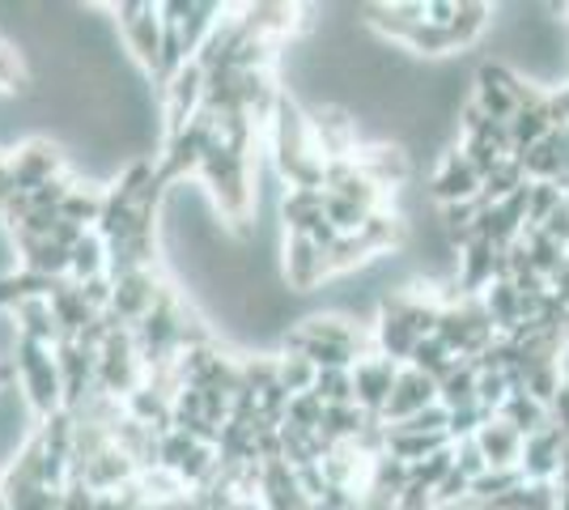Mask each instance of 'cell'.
<instances>
[{"label":"cell","instance_id":"27","mask_svg":"<svg viewBox=\"0 0 569 510\" xmlns=\"http://www.w3.org/2000/svg\"><path fill=\"white\" fill-rule=\"evenodd\" d=\"M315 396L332 409V404H357V383L353 370H319L315 379Z\"/></svg>","mask_w":569,"mask_h":510},{"label":"cell","instance_id":"26","mask_svg":"<svg viewBox=\"0 0 569 510\" xmlns=\"http://www.w3.org/2000/svg\"><path fill=\"white\" fill-rule=\"evenodd\" d=\"M561 204H566V188L561 183H531L527 188V226H545Z\"/></svg>","mask_w":569,"mask_h":510},{"label":"cell","instance_id":"20","mask_svg":"<svg viewBox=\"0 0 569 510\" xmlns=\"http://www.w3.org/2000/svg\"><path fill=\"white\" fill-rule=\"evenodd\" d=\"M557 507H561L557 481H527V486H519L510 498L493 502L489 510H557Z\"/></svg>","mask_w":569,"mask_h":510},{"label":"cell","instance_id":"1","mask_svg":"<svg viewBox=\"0 0 569 510\" xmlns=\"http://www.w3.org/2000/svg\"><path fill=\"white\" fill-rule=\"evenodd\" d=\"M281 277L293 293L310 298L315 290H323L332 281V264L328 251L319 243H310L307 234H284L281 239Z\"/></svg>","mask_w":569,"mask_h":510},{"label":"cell","instance_id":"6","mask_svg":"<svg viewBox=\"0 0 569 510\" xmlns=\"http://www.w3.org/2000/svg\"><path fill=\"white\" fill-rule=\"evenodd\" d=\"M9 167H13L18 192H34V188H43L48 179L60 174V149L51 141H26L18 149V158H9Z\"/></svg>","mask_w":569,"mask_h":510},{"label":"cell","instance_id":"15","mask_svg":"<svg viewBox=\"0 0 569 510\" xmlns=\"http://www.w3.org/2000/svg\"><path fill=\"white\" fill-rule=\"evenodd\" d=\"M107 256H111V247H107V239L98 234V230H90L81 243L72 247V286H86V281H94V277H107Z\"/></svg>","mask_w":569,"mask_h":510},{"label":"cell","instance_id":"9","mask_svg":"<svg viewBox=\"0 0 569 510\" xmlns=\"http://www.w3.org/2000/svg\"><path fill=\"white\" fill-rule=\"evenodd\" d=\"M375 349H379V358H391L396 366H408L412 362V349L421 344V337L403 323L400 316H391V311H379V319H375Z\"/></svg>","mask_w":569,"mask_h":510},{"label":"cell","instance_id":"2","mask_svg":"<svg viewBox=\"0 0 569 510\" xmlns=\"http://www.w3.org/2000/svg\"><path fill=\"white\" fill-rule=\"evenodd\" d=\"M480 170L468 162V153L455 146L451 153H442V162L429 170V196H433V204L442 209V204H468L480 196Z\"/></svg>","mask_w":569,"mask_h":510},{"label":"cell","instance_id":"35","mask_svg":"<svg viewBox=\"0 0 569 510\" xmlns=\"http://www.w3.org/2000/svg\"><path fill=\"white\" fill-rule=\"evenodd\" d=\"M540 230H545L548 239H557L561 247H569V204H561V209H557Z\"/></svg>","mask_w":569,"mask_h":510},{"label":"cell","instance_id":"22","mask_svg":"<svg viewBox=\"0 0 569 510\" xmlns=\"http://www.w3.org/2000/svg\"><path fill=\"white\" fill-rule=\"evenodd\" d=\"M455 362H459V358H455V353L447 349V344H442V340L426 337L421 344H417V349H412V362H408V366H412V370H421V374H429L433 383H442V379H447V374L455 370Z\"/></svg>","mask_w":569,"mask_h":510},{"label":"cell","instance_id":"37","mask_svg":"<svg viewBox=\"0 0 569 510\" xmlns=\"http://www.w3.org/2000/svg\"><path fill=\"white\" fill-rule=\"evenodd\" d=\"M566 204H569V192H566Z\"/></svg>","mask_w":569,"mask_h":510},{"label":"cell","instance_id":"4","mask_svg":"<svg viewBox=\"0 0 569 510\" xmlns=\"http://www.w3.org/2000/svg\"><path fill=\"white\" fill-rule=\"evenodd\" d=\"M569 434L561 426H548L540 434H531L522 442V477L527 481H557L561 477V451H566Z\"/></svg>","mask_w":569,"mask_h":510},{"label":"cell","instance_id":"3","mask_svg":"<svg viewBox=\"0 0 569 510\" xmlns=\"http://www.w3.org/2000/svg\"><path fill=\"white\" fill-rule=\"evenodd\" d=\"M403 366H396L391 358H361L353 366V383H357V409H366L370 417L387 413V404H391V391H396V379H400Z\"/></svg>","mask_w":569,"mask_h":510},{"label":"cell","instance_id":"23","mask_svg":"<svg viewBox=\"0 0 569 510\" xmlns=\"http://www.w3.org/2000/svg\"><path fill=\"white\" fill-rule=\"evenodd\" d=\"M315 379H319V366L302 358V353H281L277 358V383H281L289 396H307L315 391Z\"/></svg>","mask_w":569,"mask_h":510},{"label":"cell","instance_id":"10","mask_svg":"<svg viewBox=\"0 0 569 510\" xmlns=\"http://www.w3.org/2000/svg\"><path fill=\"white\" fill-rule=\"evenodd\" d=\"M498 22V9L493 4H485V0H459V13H455L451 22V39L459 51H472L480 48V39L493 30Z\"/></svg>","mask_w":569,"mask_h":510},{"label":"cell","instance_id":"25","mask_svg":"<svg viewBox=\"0 0 569 510\" xmlns=\"http://www.w3.org/2000/svg\"><path fill=\"white\" fill-rule=\"evenodd\" d=\"M451 472H455V447H442V451H433L426 460L408 463V481H417V486L426 489H438Z\"/></svg>","mask_w":569,"mask_h":510},{"label":"cell","instance_id":"21","mask_svg":"<svg viewBox=\"0 0 569 510\" xmlns=\"http://www.w3.org/2000/svg\"><path fill=\"white\" fill-rule=\"evenodd\" d=\"M102 209H107V192H98V188H72L64 209H60V218L72 221V226L94 230L98 221H102Z\"/></svg>","mask_w":569,"mask_h":510},{"label":"cell","instance_id":"36","mask_svg":"<svg viewBox=\"0 0 569 510\" xmlns=\"http://www.w3.org/2000/svg\"><path fill=\"white\" fill-rule=\"evenodd\" d=\"M548 290L557 293V298H561V302L569 307V264L561 268V272H552V277H548Z\"/></svg>","mask_w":569,"mask_h":510},{"label":"cell","instance_id":"33","mask_svg":"<svg viewBox=\"0 0 569 510\" xmlns=\"http://www.w3.org/2000/svg\"><path fill=\"white\" fill-rule=\"evenodd\" d=\"M489 421V413L480 409V404H468V409H455L451 413V426H447V438L451 442H463V438H476L480 434V426Z\"/></svg>","mask_w":569,"mask_h":510},{"label":"cell","instance_id":"28","mask_svg":"<svg viewBox=\"0 0 569 510\" xmlns=\"http://www.w3.org/2000/svg\"><path fill=\"white\" fill-rule=\"evenodd\" d=\"M323 400L315 396V391H307V396H293L289 400V417H284V426L289 430H298V434H319V426H323Z\"/></svg>","mask_w":569,"mask_h":510},{"label":"cell","instance_id":"31","mask_svg":"<svg viewBox=\"0 0 569 510\" xmlns=\"http://www.w3.org/2000/svg\"><path fill=\"white\" fill-rule=\"evenodd\" d=\"M447 426H451V413H447L442 404H429L421 413L396 421L391 430H400V434H447Z\"/></svg>","mask_w":569,"mask_h":510},{"label":"cell","instance_id":"24","mask_svg":"<svg viewBox=\"0 0 569 510\" xmlns=\"http://www.w3.org/2000/svg\"><path fill=\"white\" fill-rule=\"evenodd\" d=\"M548 132H552V120H548V102H545V107H531V111H519V116L510 120L515 153H522V149H531V146H540Z\"/></svg>","mask_w":569,"mask_h":510},{"label":"cell","instance_id":"13","mask_svg":"<svg viewBox=\"0 0 569 510\" xmlns=\"http://www.w3.org/2000/svg\"><path fill=\"white\" fill-rule=\"evenodd\" d=\"M480 302H485V311L493 319V328H498V337H510L515 328L522 323V302H519V290L510 286V281H493L489 290L480 293Z\"/></svg>","mask_w":569,"mask_h":510},{"label":"cell","instance_id":"5","mask_svg":"<svg viewBox=\"0 0 569 510\" xmlns=\"http://www.w3.org/2000/svg\"><path fill=\"white\" fill-rule=\"evenodd\" d=\"M429 404H438V383H433L429 374H421V370L403 366L400 379H396V391H391V404H387V413H382V421H387V426H396V421L421 413V409H429Z\"/></svg>","mask_w":569,"mask_h":510},{"label":"cell","instance_id":"16","mask_svg":"<svg viewBox=\"0 0 569 510\" xmlns=\"http://www.w3.org/2000/svg\"><path fill=\"white\" fill-rule=\"evenodd\" d=\"M527 183H531V179H527V170H522L519 158H506L498 170L485 174V183H480V196H476V200L489 209V204H501V200H510L515 192H522Z\"/></svg>","mask_w":569,"mask_h":510},{"label":"cell","instance_id":"12","mask_svg":"<svg viewBox=\"0 0 569 510\" xmlns=\"http://www.w3.org/2000/svg\"><path fill=\"white\" fill-rule=\"evenodd\" d=\"M498 417L506 421V426H515L522 438L540 434V430H548L552 426V413H548V404H540L536 396H527V391H515L506 404L498 409Z\"/></svg>","mask_w":569,"mask_h":510},{"label":"cell","instance_id":"18","mask_svg":"<svg viewBox=\"0 0 569 510\" xmlns=\"http://www.w3.org/2000/svg\"><path fill=\"white\" fill-rule=\"evenodd\" d=\"M522 247L531 251V268L540 272V277H552V272H561L569 264V247H561L557 239H548L540 226H527L522 230Z\"/></svg>","mask_w":569,"mask_h":510},{"label":"cell","instance_id":"32","mask_svg":"<svg viewBox=\"0 0 569 510\" xmlns=\"http://www.w3.org/2000/svg\"><path fill=\"white\" fill-rule=\"evenodd\" d=\"M451 447H455V468H459L468 481H476V477L489 472V460H485V451H480L476 438H463V442H451Z\"/></svg>","mask_w":569,"mask_h":510},{"label":"cell","instance_id":"11","mask_svg":"<svg viewBox=\"0 0 569 510\" xmlns=\"http://www.w3.org/2000/svg\"><path fill=\"white\" fill-rule=\"evenodd\" d=\"M515 158L522 162L531 183H557V179H561V167H566V141H561V132H548L540 146L522 149Z\"/></svg>","mask_w":569,"mask_h":510},{"label":"cell","instance_id":"17","mask_svg":"<svg viewBox=\"0 0 569 510\" xmlns=\"http://www.w3.org/2000/svg\"><path fill=\"white\" fill-rule=\"evenodd\" d=\"M366 426H370L366 409H357V404H332V409H323L319 434L328 438V442H336V447H345V442H357Z\"/></svg>","mask_w":569,"mask_h":510},{"label":"cell","instance_id":"7","mask_svg":"<svg viewBox=\"0 0 569 510\" xmlns=\"http://www.w3.org/2000/svg\"><path fill=\"white\" fill-rule=\"evenodd\" d=\"M13 243L22 247V268L34 277H48V281H64L72 268V251L51 239H30V234H13Z\"/></svg>","mask_w":569,"mask_h":510},{"label":"cell","instance_id":"30","mask_svg":"<svg viewBox=\"0 0 569 510\" xmlns=\"http://www.w3.org/2000/svg\"><path fill=\"white\" fill-rule=\"evenodd\" d=\"M323 213H328V221H332L340 234H361V226L370 221V213H366L361 204L345 200V196H332V192H328V204H323Z\"/></svg>","mask_w":569,"mask_h":510},{"label":"cell","instance_id":"34","mask_svg":"<svg viewBox=\"0 0 569 510\" xmlns=\"http://www.w3.org/2000/svg\"><path fill=\"white\" fill-rule=\"evenodd\" d=\"M455 13H459V0H426V22L451 26Z\"/></svg>","mask_w":569,"mask_h":510},{"label":"cell","instance_id":"19","mask_svg":"<svg viewBox=\"0 0 569 510\" xmlns=\"http://www.w3.org/2000/svg\"><path fill=\"white\" fill-rule=\"evenodd\" d=\"M476 366L472 362H455V370L438 383V404L447 409V413H455V409H468V404H476Z\"/></svg>","mask_w":569,"mask_h":510},{"label":"cell","instance_id":"14","mask_svg":"<svg viewBox=\"0 0 569 510\" xmlns=\"http://www.w3.org/2000/svg\"><path fill=\"white\" fill-rule=\"evenodd\" d=\"M519 486H527L522 468H489L485 477H476V481H472V498H468V507H472V510H489L493 502L510 498V493H515Z\"/></svg>","mask_w":569,"mask_h":510},{"label":"cell","instance_id":"29","mask_svg":"<svg viewBox=\"0 0 569 510\" xmlns=\"http://www.w3.org/2000/svg\"><path fill=\"white\" fill-rule=\"evenodd\" d=\"M561 388H566V370H561L557 362L531 366V370H527V396H536V400L548 404V409H552V400L561 396Z\"/></svg>","mask_w":569,"mask_h":510},{"label":"cell","instance_id":"8","mask_svg":"<svg viewBox=\"0 0 569 510\" xmlns=\"http://www.w3.org/2000/svg\"><path fill=\"white\" fill-rule=\"evenodd\" d=\"M476 442H480V451H485L489 468H519V463H522V442H527V438H522L515 426H506L501 417H489V421L480 426Z\"/></svg>","mask_w":569,"mask_h":510}]
</instances>
